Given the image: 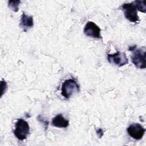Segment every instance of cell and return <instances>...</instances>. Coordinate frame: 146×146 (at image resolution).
I'll return each instance as SVG.
<instances>
[{
  "label": "cell",
  "mask_w": 146,
  "mask_h": 146,
  "mask_svg": "<svg viewBox=\"0 0 146 146\" xmlns=\"http://www.w3.org/2000/svg\"><path fill=\"white\" fill-rule=\"evenodd\" d=\"M15 127V129L14 131V133L15 137L20 140L26 139L30 132L29 123L25 120L19 119L16 122Z\"/></svg>",
  "instance_id": "obj_2"
},
{
  "label": "cell",
  "mask_w": 146,
  "mask_h": 146,
  "mask_svg": "<svg viewBox=\"0 0 146 146\" xmlns=\"http://www.w3.org/2000/svg\"><path fill=\"white\" fill-rule=\"evenodd\" d=\"M34 25L33 18L32 16H29L25 13H22L21 16L19 26L24 32H27Z\"/></svg>",
  "instance_id": "obj_8"
},
{
  "label": "cell",
  "mask_w": 146,
  "mask_h": 146,
  "mask_svg": "<svg viewBox=\"0 0 146 146\" xmlns=\"http://www.w3.org/2000/svg\"><path fill=\"white\" fill-rule=\"evenodd\" d=\"M53 126L58 128H66L68 126L69 121L66 120L62 115L60 113L53 117L51 122Z\"/></svg>",
  "instance_id": "obj_9"
},
{
  "label": "cell",
  "mask_w": 146,
  "mask_h": 146,
  "mask_svg": "<svg viewBox=\"0 0 146 146\" xmlns=\"http://www.w3.org/2000/svg\"><path fill=\"white\" fill-rule=\"evenodd\" d=\"M131 60L133 64L138 68L144 69L146 67L145 64V51L141 48H136L132 51Z\"/></svg>",
  "instance_id": "obj_4"
},
{
  "label": "cell",
  "mask_w": 146,
  "mask_h": 146,
  "mask_svg": "<svg viewBox=\"0 0 146 146\" xmlns=\"http://www.w3.org/2000/svg\"><path fill=\"white\" fill-rule=\"evenodd\" d=\"M21 3L19 0L18 1H9L8 2V6L14 11L17 12L19 10V5Z\"/></svg>",
  "instance_id": "obj_11"
},
{
  "label": "cell",
  "mask_w": 146,
  "mask_h": 146,
  "mask_svg": "<svg viewBox=\"0 0 146 146\" xmlns=\"http://www.w3.org/2000/svg\"><path fill=\"white\" fill-rule=\"evenodd\" d=\"M120 9L123 11L125 17L130 22L136 23L139 21L137 9L133 2L123 3L120 6Z\"/></svg>",
  "instance_id": "obj_3"
},
{
  "label": "cell",
  "mask_w": 146,
  "mask_h": 146,
  "mask_svg": "<svg viewBox=\"0 0 146 146\" xmlns=\"http://www.w3.org/2000/svg\"><path fill=\"white\" fill-rule=\"evenodd\" d=\"M129 135L135 140L142 139L145 133V129L139 123H133L131 124L127 129Z\"/></svg>",
  "instance_id": "obj_6"
},
{
  "label": "cell",
  "mask_w": 146,
  "mask_h": 146,
  "mask_svg": "<svg viewBox=\"0 0 146 146\" xmlns=\"http://www.w3.org/2000/svg\"><path fill=\"white\" fill-rule=\"evenodd\" d=\"M135 4L136 9L139 11L145 13L146 12V5L145 1H135L133 2Z\"/></svg>",
  "instance_id": "obj_10"
},
{
  "label": "cell",
  "mask_w": 146,
  "mask_h": 146,
  "mask_svg": "<svg viewBox=\"0 0 146 146\" xmlns=\"http://www.w3.org/2000/svg\"><path fill=\"white\" fill-rule=\"evenodd\" d=\"M79 90V87L77 82L73 79H69L62 83L61 94L66 99H69L73 94L78 92Z\"/></svg>",
  "instance_id": "obj_1"
},
{
  "label": "cell",
  "mask_w": 146,
  "mask_h": 146,
  "mask_svg": "<svg viewBox=\"0 0 146 146\" xmlns=\"http://www.w3.org/2000/svg\"><path fill=\"white\" fill-rule=\"evenodd\" d=\"M100 29L93 22H88L84 27V34L90 37L94 38L100 39L101 38Z\"/></svg>",
  "instance_id": "obj_7"
},
{
  "label": "cell",
  "mask_w": 146,
  "mask_h": 146,
  "mask_svg": "<svg viewBox=\"0 0 146 146\" xmlns=\"http://www.w3.org/2000/svg\"><path fill=\"white\" fill-rule=\"evenodd\" d=\"M108 61L110 63L115 64L118 67H121L128 63V59L125 52L121 51H117L113 54H108Z\"/></svg>",
  "instance_id": "obj_5"
}]
</instances>
